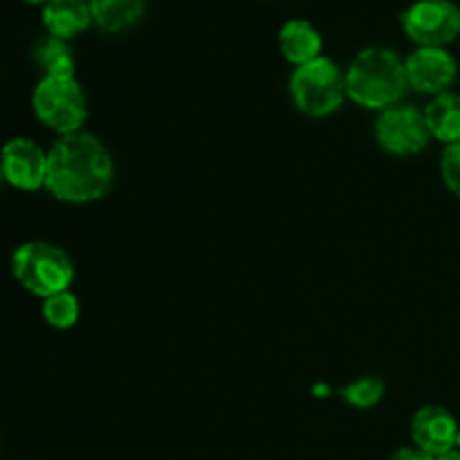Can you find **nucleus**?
<instances>
[{
    "instance_id": "3",
    "label": "nucleus",
    "mask_w": 460,
    "mask_h": 460,
    "mask_svg": "<svg viewBox=\"0 0 460 460\" xmlns=\"http://www.w3.org/2000/svg\"><path fill=\"white\" fill-rule=\"evenodd\" d=\"M12 274L27 292L48 299L70 290L75 281V263L67 252L54 243L27 241L13 250Z\"/></svg>"
},
{
    "instance_id": "22",
    "label": "nucleus",
    "mask_w": 460,
    "mask_h": 460,
    "mask_svg": "<svg viewBox=\"0 0 460 460\" xmlns=\"http://www.w3.org/2000/svg\"><path fill=\"white\" fill-rule=\"evenodd\" d=\"M456 449H460V429H458V436H456Z\"/></svg>"
},
{
    "instance_id": "4",
    "label": "nucleus",
    "mask_w": 460,
    "mask_h": 460,
    "mask_svg": "<svg viewBox=\"0 0 460 460\" xmlns=\"http://www.w3.org/2000/svg\"><path fill=\"white\" fill-rule=\"evenodd\" d=\"M290 97L296 111L308 117H328L340 111L346 99V72L331 57H319L295 67Z\"/></svg>"
},
{
    "instance_id": "10",
    "label": "nucleus",
    "mask_w": 460,
    "mask_h": 460,
    "mask_svg": "<svg viewBox=\"0 0 460 460\" xmlns=\"http://www.w3.org/2000/svg\"><path fill=\"white\" fill-rule=\"evenodd\" d=\"M458 422L452 413L438 404L418 409L411 420V438L418 449L429 456H440L456 447Z\"/></svg>"
},
{
    "instance_id": "1",
    "label": "nucleus",
    "mask_w": 460,
    "mask_h": 460,
    "mask_svg": "<svg viewBox=\"0 0 460 460\" xmlns=\"http://www.w3.org/2000/svg\"><path fill=\"white\" fill-rule=\"evenodd\" d=\"M115 182V162L93 133L61 135L48 151L45 189L67 205L102 200Z\"/></svg>"
},
{
    "instance_id": "17",
    "label": "nucleus",
    "mask_w": 460,
    "mask_h": 460,
    "mask_svg": "<svg viewBox=\"0 0 460 460\" xmlns=\"http://www.w3.org/2000/svg\"><path fill=\"white\" fill-rule=\"evenodd\" d=\"M385 382L376 376H367V377H359V380L350 382L346 385L344 389L340 391L341 398L346 400V404L355 409H371L385 398Z\"/></svg>"
},
{
    "instance_id": "23",
    "label": "nucleus",
    "mask_w": 460,
    "mask_h": 460,
    "mask_svg": "<svg viewBox=\"0 0 460 460\" xmlns=\"http://www.w3.org/2000/svg\"><path fill=\"white\" fill-rule=\"evenodd\" d=\"M4 180V175H3V166H0V182H3Z\"/></svg>"
},
{
    "instance_id": "21",
    "label": "nucleus",
    "mask_w": 460,
    "mask_h": 460,
    "mask_svg": "<svg viewBox=\"0 0 460 460\" xmlns=\"http://www.w3.org/2000/svg\"><path fill=\"white\" fill-rule=\"evenodd\" d=\"M25 3H30V4H48L49 0H25Z\"/></svg>"
},
{
    "instance_id": "12",
    "label": "nucleus",
    "mask_w": 460,
    "mask_h": 460,
    "mask_svg": "<svg viewBox=\"0 0 460 460\" xmlns=\"http://www.w3.org/2000/svg\"><path fill=\"white\" fill-rule=\"evenodd\" d=\"M279 49L283 58L299 67L322 57L323 39L317 27L305 18H292L279 30Z\"/></svg>"
},
{
    "instance_id": "14",
    "label": "nucleus",
    "mask_w": 460,
    "mask_h": 460,
    "mask_svg": "<svg viewBox=\"0 0 460 460\" xmlns=\"http://www.w3.org/2000/svg\"><path fill=\"white\" fill-rule=\"evenodd\" d=\"M88 3L94 25L111 34L137 25L146 9V0H88Z\"/></svg>"
},
{
    "instance_id": "8",
    "label": "nucleus",
    "mask_w": 460,
    "mask_h": 460,
    "mask_svg": "<svg viewBox=\"0 0 460 460\" xmlns=\"http://www.w3.org/2000/svg\"><path fill=\"white\" fill-rule=\"evenodd\" d=\"M409 88L420 94L449 93L458 76V63L447 48H416L404 58Z\"/></svg>"
},
{
    "instance_id": "15",
    "label": "nucleus",
    "mask_w": 460,
    "mask_h": 460,
    "mask_svg": "<svg viewBox=\"0 0 460 460\" xmlns=\"http://www.w3.org/2000/svg\"><path fill=\"white\" fill-rule=\"evenodd\" d=\"M36 66L43 70V76H75V54L63 39L45 36L34 48Z\"/></svg>"
},
{
    "instance_id": "6",
    "label": "nucleus",
    "mask_w": 460,
    "mask_h": 460,
    "mask_svg": "<svg viewBox=\"0 0 460 460\" xmlns=\"http://www.w3.org/2000/svg\"><path fill=\"white\" fill-rule=\"evenodd\" d=\"M402 30L418 48H447L460 36V7L452 0H416L402 12Z\"/></svg>"
},
{
    "instance_id": "5",
    "label": "nucleus",
    "mask_w": 460,
    "mask_h": 460,
    "mask_svg": "<svg viewBox=\"0 0 460 460\" xmlns=\"http://www.w3.org/2000/svg\"><path fill=\"white\" fill-rule=\"evenodd\" d=\"M31 108L36 119L58 135L79 133L88 119V97L76 76H43L31 94Z\"/></svg>"
},
{
    "instance_id": "13",
    "label": "nucleus",
    "mask_w": 460,
    "mask_h": 460,
    "mask_svg": "<svg viewBox=\"0 0 460 460\" xmlns=\"http://www.w3.org/2000/svg\"><path fill=\"white\" fill-rule=\"evenodd\" d=\"M422 112L431 137L443 142L445 146L460 142V94L452 90L436 94Z\"/></svg>"
},
{
    "instance_id": "7",
    "label": "nucleus",
    "mask_w": 460,
    "mask_h": 460,
    "mask_svg": "<svg viewBox=\"0 0 460 460\" xmlns=\"http://www.w3.org/2000/svg\"><path fill=\"white\" fill-rule=\"evenodd\" d=\"M376 139L382 151L395 157L418 155L429 144L425 112L411 103H395L380 112L376 121Z\"/></svg>"
},
{
    "instance_id": "9",
    "label": "nucleus",
    "mask_w": 460,
    "mask_h": 460,
    "mask_svg": "<svg viewBox=\"0 0 460 460\" xmlns=\"http://www.w3.org/2000/svg\"><path fill=\"white\" fill-rule=\"evenodd\" d=\"M4 182L21 191H39L48 178V153L30 137H12L0 148Z\"/></svg>"
},
{
    "instance_id": "19",
    "label": "nucleus",
    "mask_w": 460,
    "mask_h": 460,
    "mask_svg": "<svg viewBox=\"0 0 460 460\" xmlns=\"http://www.w3.org/2000/svg\"><path fill=\"white\" fill-rule=\"evenodd\" d=\"M391 460H434V456H429V454H425L418 447H404L400 452H395Z\"/></svg>"
},
{
    "instance_id": "11",
    "label": "nucleus",
    "mask_w": 460,
    "mask_h": 460,
    "mask_svg": "<svg viewBox=\"0 0 460 460\" xmlns=\"http://www.w3.org/2000/svg\"><path fill=\"white\" fill-rule=\"evenodd\" d=\"M40 21L49 36L63 40L75 39L94 25L88 0H49L43 4Z\"/></svg>"
},
{
    "instance_id": "18",
    "label": "nucleus",
    "mask_w": 460,
    "mask_h": 460,
    "mask_svg": "<svg viewBox=\"0 0 460 460\" xmlns=\"http://www.w3.org/2000/svg\"><path fill=\"white\" fill-rule=\"evenodd\" d=\"M440 175H443L445 187L460 198V142L445 146L440 155Z\"/></svg>"
},
{
    "instance_id": "20",
    "label": "nucleus",
    "mask_w": 460,
    "mask_h": 460,
    "mask_svg": "<svg viewBox=\"0 0 460 460\" xmlns=\"http://www.w3.org/2000/svg\"><path fill=\"white\" fill-rule=\"evenodd\" d=\"M434 460H460V449H449V452L440 454V456H434Z\"/></svg>"
},
{
    "instance_id": "2",
    "label": "nucleus",
    "mask_w": 460,
    "mask_h": 460,
    "mask_svg": "<svg viewBox=\"0 0 460 460\" xmlns=\"http://www.w3.org/2000/svg\"><path fill=\"white\" fill-rule=\"evenodd\" d=\"M409 90L404 58L389 48H367L346 67V97L367 111H386Z\"/></svg>"
},
{
    "instance_id": "16",
    "label": "nucleus",
    "mask_w": 460,
    "mask_h": 460,
    "mask_svg": "<svg viewBox=\"0 0 460 460\" xmlns=\"http://www.w3.org/2000/svg\"><path fill=\"white\" fill-rule=\"evenodd\" d=\"M81 305L79 299L70 290L43 299V319L57 331H67L79 322Z\"/></svg>"
}]
</instances>
